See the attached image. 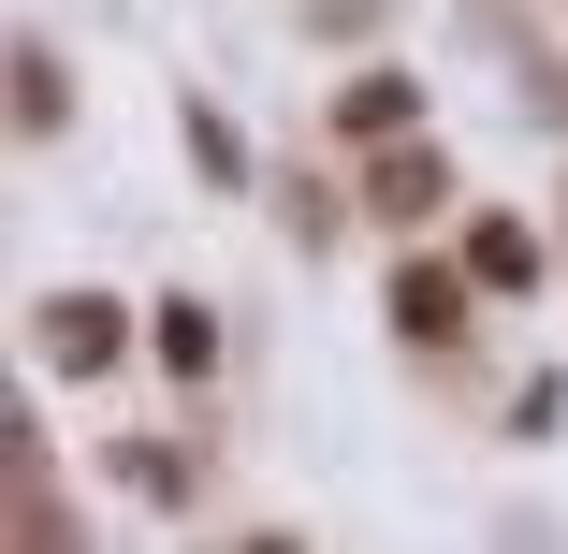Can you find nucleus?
I'll return each mask as SVG.
<instances>
[{
  "label": "nucleus",
  "instance_id": "obj_2",
  "mask_svg": "<svg viewBox=\"0 0 568 554\" xmlns=\"http://www.w3.org/2000/svg\"><path fill=\"white\" fill-rule=\"evenodd\" d=\"M467 278H496V292L539 278V234H525V219H481V234H467Z\"/></svg>",
  "mask_w": 568,
  "mask_h": 554
},
{
  "label": "nucleus",
  "instance_id": "obj_1",
  "mask_svg": "<svg viewBox=\"0 0 568 554\" xmlns=\"http://www.w3.org/2000/svg\"><path fill=\"white\" fill-rule=\"evenodd\" d=\"M394 321H408V336H467V278H452V263H408L394 278Z\"/></svg>",
  "mask_w": 568,
  "mask_h": 554
},
{
  "label": "nucleus",
  "instance_id": "obj_4",
  "mask_svg": "<svg viewBox=\"0 0 568 554\" xmlns=\"http://www.w3.org/2000/svg\"><path fill=\"white\" fill-rule=\"evenodd\" d=\"M248 554H292V540H248Z\"/></svg>",
  "mask_w": 568,
  "mask_h": 554
},
{
  "label": "nucleus",
  "instance_id": "obj_3",
  "mask_svg": "<svg viewBox=\"0 0 568 554\" xmlns=\"http://www.w3.org/2000/svg\"><path fill=\"white\" fill-rule=\"evenodd\" d=\"M118 351V306H59V365H102Z\"/></svg>",
  "mask_w": 568,
  "mask_h": 554
}]
</instances>
